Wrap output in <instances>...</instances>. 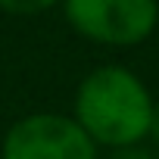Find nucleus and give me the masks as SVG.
<instances>
[{
	"mask_svg": "<svg viewBox=\"0 0 159 159\" xmlns=\"http://www.w3.org/2000/svg\"><path fill=\"white\" fill-rule=\"evenodd\" d=\"M156 100L147 81L128 66H97L75 88L72 119L97 150H131L150 137Z\"/></svg>",
	"mask_w": 159,
	"mask_h": 159,
	"instance_id": "obj_1",
	"label": "nucleus"
},
{
	"mask_svg": "<svg viewBox=\"0 0 159 159\" xmlns=\"http://www.w3.org/2000/svg\"><path fill=\"white\" fill-rule=\"evenodd\" d=\"M59 10L78 38L112 50L147 44L159 25V0H62Z\"/></svg>",
	"mask_w": 159,
	"mask_h": 159,
	"instance_id": "obj_2",
	"label": "nucleus"
},
{
	"mask_svg": "<svg viewBox=\"0 0 159 159\" xmlns=\"http://www.w3.org/2000/svg\"><path fill=\"white\" fill-rule=\"evenodd\" d=\"M100 150L69 112L38 109L19 116L0 137V159H97Z\"/></svg>",
	"mask_w": 159,
	"mask_h": 159,
	"instance_id": "obj_3",
	"label": "nucleus"
},
{
	"mask_svg": "<svg viewBox=\"0 0 159 159\" xmlns=\"http://www.w3.org/2000/svg\"><path fill=\"white\" fill-rule=\"evenodd\" d=\"M62 0H0V13L16 16V19H34L50 10H56Z\"/></svg>",
	"mask_w": 159,
	"mask_h": 159,
	"instance_id": "obj_4",
	"label": "nucleus"
},
{
	"mask_svg": "<svg viewBox=\"0 0 159 159\" xmlns=\"http://www.w3.org/2000/svg\"><path fill=\"white\" fill-rule=\"evenodd\" d=\"M122 159H150V156L140 153V147H131V150H122Z\"/></svg>",
	"mask_w": 159,
	"mask_h": 159,
	"instance_id": "obj_5",
	"label": "nucleus"
},
{
	"mask_svg": "<svg viewBox=\"0 0 159 159\" xmlns=\"http://www.w3.org/2000/svg\"><path fill=\"white\" fill-rule=\"evenodd\" d=\"M150 137L159 140V103H156V112H153V128H150Z\"/></svg>",
	"mask_w": 159,
	"mask_h": 159,
	"instance_id": "obj_6",
	"label": "nucleus"
}]
</instances>
